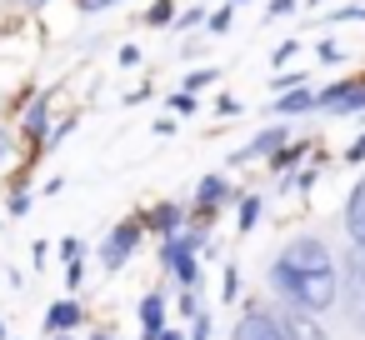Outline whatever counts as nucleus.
Returning <instances> with one entry per match:
<instances>
[{
	"instance_id": "obj_10",
	"label": "nucleus",
	"mask_w": 365,
	"mask_h": 340,
	"mask_svg": "<svg viewBox=\"0 0 365 340\" xmlns=\"http://www.w3.org/2000/svg\"><path fill=\"white\" fill-rule=\"evenodd\" d=\"M140 220H145V230H150L155 240H165V235H180V230L190 225V205H180V200H155Z\"/></svg>"
},
{
	"instance_id": "obj_11",
	"label": "nucleus",
	"mask_w": 365,
	"mask_h": 340,
	"mask_svg": "<svg viewBox=\"0 0 365 340\" xmlns=\"http://www.w3.org/2000/svg\"><path fill=\"white\" fill-rule=\"evenodd\" d=\"M86 330V305L76 295H61L46 305V335H81Z\"/></svg>"
},
{
	"instance_id": "obj_20",
	"label": "nucleus",
	"mask_w": 365,
	"mask_h": 340,
	"mask_svg": "<svg viewBox=\"0 0 365 340\" xmlns=\"http://www.w3.org/2000/svg\"><path fill=\"white\" fill-rule=\"evenodd\" d=\"M175 16H180L175 0H155V6L145 11V26H175Z\"/></svg>"
},
{
	"instance_id": "obj_33",
	"label": "nucleus",
	"mask_w": 365,
	"mask_h": 340,
	"mask_svg": "<svg viewBox=\"0 0 365 340\" xmlns=\"http://www.w3.org/2000/svg\"><path fill=\"white\" fill-rule=\"evenodd\" d=\"M86 285V260H71L66 265V290H81Z\"/></svg>"
},
{
	"instance_id": "obj_8",
	"label": "nucleus",
	"mask_w": 365,
	"mask_h": 340,
	"mask_svg": "<svg viewBox=\"0 0 365 340\" xmlns=\"http://www.w3.org/2000/svg\"><path fill=\"white\" fill-rule=\"evenodd\" d=\"M230 200H235L230 175H225V170H210V175H200V180H195L190 215H195V220H215V210H220V205H230Z\"/></svg>"
},
{
	"instance_id": "obj_38",
	"label": "nucleus",
	"mask_w": 365,
	"mask_h": 340,
	"mask_svg": "<svg viewBox=\"0 0 365 340\" xmlns=\"http://www.w3.org/2000/svg\"><path fill=\"white\" fill-rule=\"evenodd\" d=\"M215 110H220V115H240V101H235V96H220V105H215Z\"/></svg>"
},
{
	"instance_id": "obj_26",
	"label": "nucleus",
	"mask_w": 365,
	"mask_h": 340,
	"mask_svg": "<svg viewBox=\"0 0 365 340\" xmlns=\"http://www.w3.org/2000/svg\"><path fill=\"white\" fill-rule=\"evenodd\" d=\"M175 310H180L185 320H195V315H205V305H200V295H195V290H180V300H175Z\"/></svg>"
},
{
	"instance_id": "obj_3",
	"label": "nucleus",
	"mask_w": 365,
	"mask_h": 340,
	"mask_svg": "<svg viewBox=\"0 0 365 340\" xmlns=\"http://www.w3.org/2000/svg\"><path fill=\"white\" fill-rule=\"evenodd\" d=\"M145 235H150V230H145V220H140V215L115 220V225H110V235H106V240H101V250H96V255H101V265H106L110 275H115V270H125V260L140 250V240H145Z\"/></svg>"
},
{
	"instance_id": "obj_36",
	"label": "nucleus",
	"mask_w": 365,
	"mask_h": 340,
	"mask_svg": "<svg viewBox=\"0 0 365 340\" xmlns=\"http://www.w3.org/2000/svg\"><path fill=\"white\" fill-rule=\"evenodd\" d=\"M345 165H365V130L350 140V150H345Z\"/></svg>"
},
{
	"instance_id": "obj_30",
	"label": "nucleus",
	"mask_w": 365,
	"mask_h": 340,
	"mask_svg": "<svg viewBox=\"0 0 365 340\" xmlns=\"http://www.w3.org/2000/svg\"><path fill=\"white\" fill-rule=\"evenodd\" d=\"M295 51H300V41H280V46L270 51V66H275V71H285V61H290Z\"/></svg>"
},
{
	"instance_id": "obj_7",
	"label": "nucleus",
	"mask_w": 365,
	"mask_h": 340,
	"mask_svg": "<svg viewBox=\"0 0 365 340\" xmlns=\"http://www.w3.org/2000/svg\"><path fill=\"white\" fill-rule=\"evenodd\" d=\"M295 135H290V120H275V125H265V130H255L240 150H230V165L240 170V165H250V160H270L275 150H285Z\"/></svg>"
},
{
	"instance_id": "obj_23",
	"label": "nucleus",
	"mask_w": 365,
	"mask_h": 340,
	"mask_svg": "<svg viewBox=\"0 0 365 340\" xmlns=\"http://www.w3.org/2000/svg\"><path fill=\"white\" fill-rule=\"evenodd\" d=\"M56 255L71 265V260H86V240L81 235H61V245H56Z\"/></svg>"
},
{
	"instance_id": "obj_6",
	"label": "nucleus",
	"mask_w": 365,
	"mask_h": 340,
	"mask_svg": "<svg viewBox=\"0 0 365 340\" xmlns=\"http://www.w3.org/2000/svg\"><path fill=\"white\" fill-rule=\"evenodd\" d=\"M230 340H285L275 305H265V300H245L240 315H235V325H230Z\"/></svg>"
},
{
	"instance_id": "obj_44",
	"label": "nucleus",
	"mask_w": 365,
	"mask_h": 340,
	"mask_svg": "<svg viewBox=\"0 0 365 340\" xmlns=\"http://www.w3.org/2000/svg\"><path fill=\"white\" fill-rule=\"evenodd\" d=\"M0 340H11V335H6V320H0Z\"/></svg>"
},
{
	"instance_id": "obj_13",
	"label": "nucleus",
	"mask_w": 365,
	"mask_h": 340,
	"mask_svg": "<svg viewBox=\"0 0 365 340\" xmlns=\"http://www.w3.org/2000/svg\"><path fill=\"white\" fill-rule=\"evenodd\" d=\"M165 315H170L165 290H145L140 295V340H160L165 335Z\"/></svg>"
},
{
	"instance_id": "obj_31",
	"label": "nucleus",
	"mask_w": 365,
	"mask_h": 340,
	"mask_svg": "<svg viewBox=\"0 0 365 340\" xmlns=\"http://www.w3.org/2000/svg\"><path fill=\"white\" fill-rule=\"evenodd\" d=\"M165 105H170L175 115H195V105H200V101H195V96H185V91H175V96H170Z\"/></svg>"
},
{
	"instance_id": "obj_28",
	"label": "nucleus",
	"mask_w": 365,
	"mask_h": 340,
	"mask_svg": "<svg viewBox=\"0 0 365 340\" xmlns=\"http://www.w3.org/2000/svg\"><path fill=\"white\" fill-rule=\"evenodd\" d=\"M315 61H320V66H340V61H345V51H340L335 41H320V46H315Z\"/></svg>"
},
{
	"instance_id": "obj_42",
	"label": "nucleus",
	"mask_w": 365,
	"mask_h": 340,
	"mask_svg": "<svg viewBox=\"0 0 365 340\" xmlns=\"http://www.w3.org/2000/svg\"><path fill=\"white\" fill-rule=\"evenodd\" d=\"M46 340H76V335H46Z\"/></svg>"
},
{
	"instance_id": "obj_16",
	"label": "nucleus",
	"mask_w": 365,
	"mask_h": 340,
	"mask_svg": "<svg viewBox=\"0 0 365 340\" xmlns=\"http://www.w3.org/2000/svg\"><path fill=\"white\" fill-rule=\"evenodd\" d=\"M310 150H315V140H290L285 150H275V155H270V175H275V180H280V175H290Z\"/></svg>"
},
{
	"instance_id": "obj_21",
	"label": "nucleus",
	"mask_w": 365,
	"mask_h": 340,
	"mask_svg": "<svg viewBox=\"0 0 365 340\" xmlns=\"http://www.w3.org/2000/svg\"><path fill=\"white\" fill-rule=\"evenodd\" d=\"M11 165H16V130L0 125V175H6Z\"/></svg>"
},
{
	"instance_id": "obj_32",
	"label": "nucleus",
	"mask_w": 365,
	"mask_h": 340,
	"mask_svg": "<svg viewBox=\"0 0 365 340\" xmlns=\"http://www.w3.org/2000/svg\"><path fill=\"white\" fill-rule=\"evenodd\" d=\"M51 255H56V250H51V240H36V245H31V265H36V270H46V265H51Z\"/></svg>"
},
{
	"instance_id": "obj_40",
	"label": "nucleus",
	"mask_w": 365,
	"mask_h": 340,
	"mask_svg": "<svg viewBox=\"0 0 365 340\" xmlns=\"http://www.w3.org/2000/svg\"><path fill=\"white\" fill-rule=\"evenodd\" d=\"M86 340H120V335H110V330H91Z\"/></svg>"
},
{
	"instance_id": "obj_35",
	"label": "nucleus",
	"mask_w": 365,
	"mask_h": 340,
	"mask_svg": "<svg viewBox=\"0 0 365 340\" xmlns=\"http://www.w3.org/2000/svg\"><path fill=\"white\" fill-rule=\"evenodd\" d=\"M330 21H335V26H345V21H365V6H340V11H330Z\"/></svg>"
},
{
	"instance_id": "obj_27",
	"label": "nucleus",
	"mask_w": 365,
	"mask_h": 340,
	"mask_svg": "<svg viewBox=\"0 0 365 340\" xmlns=\"http://www.w3.org/2000/svg\"><path fill=\"white\" fill-rule=\"evenodd\" d=\"M210 335H215V320H210V310H205V315H195V320H190L185 340H210Z\"/></svg>"
},
{
	"instance_id": "obj_29",
	"label": "nucleus",
	"mask_w": 365,
	"mask_h": 340,
	"mask_svg": "<svg viewBox=\"0 0 365 340\" xmlns=\"http://www.w3.org/2000/svg\"><path fill=\"white\" fill-rule=\"evenodd\" d=\"M31 205H36V200H31V190H11V200H6V210H11L16 220H21V215H31Z\"/></svg>"
},
{
	"instance_id": "obj_2",
	"label": "nucleus",
	"mask_w": 365,
	"mask_h": 340,
	"mask_svg": "<svg viewBox=\"0 0 365 340\" xmlns=\"http://www.w3.org/2000/svg\"><path fill=\"white\" fill-rule=\"evenodd\" d=\"M350 320L355 335H365V250H345L340 255V300H335Z\"/></svg>"
},
{
	"instance_id": "obj_39",
	"label": "nucleus",
	"mask_w": 365,
	"mask_h": 340,
	"mask_svg": "<svg viewBox=\"0 0 365 340\" xmlns=\"http://www.w3.org/2000/svg\"><path fill=\"white\" fill-rule=\"evenodd\" d=\"M21 11H41V6H51V0H16Z\"/></svg>"
},
{
	"instance_id": "obj_17",
	"label": "nucleus",
	"mask_w": 365,
	"mask_h": 340,
	"mask_svg": "<svg viewBox=\"0 0 365 340\" xmlns=\"http://www.w3.org/2000/svg\"><path fill=\"white\" fill-rule=\"evenodd\" d=\"M260 215H265V195H235V230L240 235H250L260 225Z\"/></svg>"
},
{
	"instance_id": "obj_1",
	"label": "nucleus",
	"mask_w": 365,
	"mask_h": 340,
	"mask_svg": "<svg viewBox=\"0 0 365 340\" xmlns=\"http://www.w3.org/2000/svg\"><path fill=\"white\" fill-rule=\"evenodd\" d=\"M265 290L275 295V305L305 310V315H330L340 300V255L325 245V235H290L270 265H265Z\"/></svg>"
},
{
	"instance_id": "obj_24",
	"label": "nucleus",
	"mask_w": 365,
	"mask_h": 340,
	"mask_svg": "<svg viewBox=\"0 0 365 340\" xmlns=\"http://www.w3.org/2000/svg\"><path fill=\"white\" fill-rule=\"evenodd\" d=\"M305 81H310V76H300V71H280V76L270 81V91H275V96H285V91H300Z\"/></svg>"
},
{
	"instance_id": "obj_4",
	"label": "nucleus",
	"mask_w": 365,
	"mask_h": 340,
	"mask_svg": "<svg viewBox=\"0 0 365 340\" xmlns=\"http://www.w3.org/2000/svg\"><path fill=\"white\" fill-rule=\"evenodd\" d=\"M155 255H160V270H165L180 290H195V285H200V250L185 245V235H165V240L155 245Z\"/></svg>"
},
{
	"instance_id": "obj_19",
	"label": "nucleus",
	"mask_w": 365,
	"mask_h": 340,
	"mask_svg": "<svg viewBox=\"0 0 365 340\" xmlns=\"http://www.w3.org/2000/svg\"><path fill=\"white\" fill-rule=\"evenodd\" d=\"M220 295H225L230 305L240 300V265H235V260H225V270H220Z\"/></svg>"
},
{
	"instance_id": "obj_47",
	"label": "nucleus",
	"mask_w": 365,
	"mask_h": 340,
	"mask_svg": "<svg viewBox=\"0 0 365 340\" xmlns=\"http://www.w3.org/2000/svg\"><path fill=\"white\" fill-rule=\"evenodd\" d=\"M11 340H16V335H11Z\"/></svg>"
},
{
	"instance_id": "obj_14",
	"label": "nucleus",
	"mask_w": 365,
	"mask_h": 340,
	"mask_svg": "<svg viewBox=\"0 0 365 340\" xmlns=\"http://www.w3.org/2000/svg\"><path fill=\"white\" fill-rule=\"evenodd\" d=\"M275 315H280V330H285V340H330V330H325L315 315H305V310L275 305Z\"/></svg>"
},
{
	"instance_id": "obj_18",
	"label": "nucleus",
	"mask_w": 365,
	"mask_h": 340,
	"mask_svg": "<svg viewBox=\"0 0 365 340\" xmlns=\"http://www.w3.org/2000/svg\"><path fill=\"white\" fill-rule=\"evenodd\" d=\"M215 81H220V71H215V66H205V71H190V76L180 81V91H185V96H200V91H205V86H215Z\"/></svg>"
},
{
	"instance_id": "obj_12",
	"label": "nucleus",
	"mask_w": 365,
	"mask_h": 340,
	"mask_svg": "<svg viewBox=\"0 0 365 340\" xmlns=\"http://www.w3.org/2000/svg\"><path fill=\"white\" fill-rule=\"evenodd\" d=\"M340 225H345V235H350V250H365V170H360V180L350 185V195H345Z\"/></svg>"
},
{
	"instance_id": "obj_5",
	"label": "nucleus",
	"mask_w": 365,
	"mask_h": 340,
	"mask_svg": "<svg viewBox=\"0 0 365 340\" xmlns=\"http://www.w3.org/2000/svg\"><path fill=\"white\" fill-rule=\"evenodd\" d=\"M315 110H320V115H335V120L365 115V76H350V81H330L325 91H315Z\"/></svg>"
},
{
	"instance_id": "obj_43",
	"label": "nucleus",
	"mask_w": 365,
	"mask_h": 340,
	"mask_svg": "<svg viewBox=\"0 0 365 340\" xmlns=\"http://www.w3.org/2000/svg\"><path fill=\"white\" fill-rule=\"evenodd\" d=\"M305 6H315V11H320V6H325V0H305Z\"/></svg>"
},
{
	"instance_id": "obj_22",
	"label": "nucleus",
	"mask_w": 365,
	"mask_h": 340,
	"mask_svg": "<svg viewBox=\"0 0 365 340\" xmlns=\"http://www.w3.org/2000/svg\"><path fill=\"white\" fill-rule=\"evenodd\" d=\"M230 21H235V6H220V11H210V16H205V31H210V36H225V31H230Z\"/></svg>"
},
{
	"instance_id": "obj_34",
	"label": "nucleus",
	"mask_w": 365,
	"mask_h": 340,
	"mask_svg": "<svg viewBox=\"0 0 365 340\" xmlns=\"http://www.w3.org/2000/svg\"><path fill=\"white\" fill-rule=\"evenodd\" d=\"M295 6H300V0H270V6H265V21H280V16H295Z\"/></svg>"
},
{
	"instance_id": "obj_46",
	"label": "nucleus",
	"mask_w": 365,
	"mask_h": 340,
	"mask_svg": "<svg viewBox=\"0 0 365 340\" xmlns=\"http://www.w3.org/2000/svg\"><path fill=\"white\" fill-rule=\"evenodd\" d=\"M115 6H120V0H115Z\"/></svg>"
},
{
	"instance_id": "obj_41",
	"label": "nucleus",
	"mask_w": 365,
	"mask_h": 340,
	"mask_svg": "<svg viewBox=\"0 0 365 340\" xmlns=\"http://www.w3.org/2000/svg\"><path fill=\"white\" fill-rule=\"evenodd\" d=\"M160 340H185V330H175V325H165V335Z\"/></svg>"
},
{
	"instance_id": "obj_45",
	"label": "nucleus",
	"mask_w": 365,
	"mask_h": 340,
	"mask_svg": "<svg viewBox=\"0 0 365 340\" xmlns=\"http://www.w3.org/2000/svg\"><path fill=\"white\" fill-rule=\"evenodd\" d=\"M225 6H245V0H225Z\"/></svg>"
},
{
	"instance_id": "obj_37",
	"label": "nucleus",
	"mask_w": 365,
	"mask_h": 340,
	"mask_svg": "<svg viewBox=\"0 0 365 340\" xmlns=\"http://www.w3.org/2000/svg\"><path fill=\"white\" fill-rule=\"evenodd\" d=\"M115 61H120L125 71H130V66H140V46H120V56H115Z\"/></svg>"
},
{
	"instance_id": "obj_15",
	"label": "nucleus",
	"mask_w": 365,
	"mask_h": 340,
	"mask_svg": "<svg viewBox=\"0 0 365 340\" xmlns=\"http://www.w3.org/2000/svg\"><path fill=\"white\" fill-rule=\"evenodd\" d=\"M310 110H315V91H310V86L285 91V96L270 101V115H275V120H300V115H310Z\"/></svg>"
},
{
	"instance_id": "obj_9",
	"label": "nucleus",
	"mask_w": 365,
	"mask_h": 340,
	"mask_svg": "<svg viewBox=\"0 0 365 340\" xmlns=\"http://www.w3.org/2000/svg\"><path fill=\"white\" fill-rule=\"evenodd\" d=\"M51 130H56L51 91H36V96L26 101V110H21V135H26V140H36V145H46V140H51Z\"/></svg>"
},
{
	"instance_id": "obj_25",
	"label": "nucleus",
	"mask_w": 365,
	"mask_h": 340,
	"mask_svg": "<svg viewBox=\"0 0 365 340\" xmlns=\"http://www.w3.org/2000/svg\"><path fill=\"white\" fill-rule=\"evenodd\" d=\"M205 16H210L205 6H185V11L175 16V26H180V31H195V26H205Z\"/></svg>"
}]
</instances>
